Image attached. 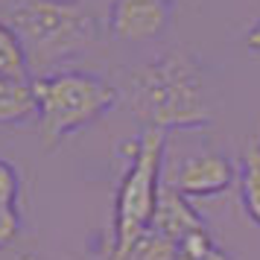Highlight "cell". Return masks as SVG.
Returning a JSON list of instances; mask_svg holds the SVG:
<instances>
[{"label":"cell","mask_w":260,"mask_h":260,"mask_svg":"<svg viewBox=\"0 0 260 260\" xmlns=\"http://www.w3.org/2000/svg\"><path fill=\"white\" fill-rule=\"evenodd\" d=\"M21 234V213L18 205H0V248L12 246Z\"/></svg>","instance_id":"14"},{"label":"cell","mask_w":260,"mask_h":260,"mask_svg":"<svg viewBox=\"0 0 260 260\" xmlns=\"http://www.w3.org/2000/svg\"><path fill=\"white\" fill-rule=\"evenodd\" d=\"M240 202H243V211H246L248 222L260 228V152L257 143H248L243 158H240Z\"/></svg>","instance_id":"9"},{"label":"cell","mask_w":260,"mask_h":260,"mask_svg":"<svg viewBox=\"0 0 260 260\" xmlns=\"http://www.w3.org/2000/svg\"><path fill=\"white\" fill-rule=\"evenodd\" d=\"M0 76L18 79V82H32V71L26 64L21 38L15 36V29L3 18H0Z\"/></svg>","instance_id":"10"},{"label":"cell","mask_w":260,"mask_h":260,"mask_svg":"<svg viewBox=\"0 0 260 260\" xmlns=\"http://www.w3.org/2000/svg\"><path fill=\"white\" fill-rule=\"evenodd\" d=\"M202 228H208V222H205L202 213L190 205L187 196H181L173 184H164V187H161V196H158V208H155L149 231L167 237V240H173L178 246L187 234L202 231Z\"/></svg>","instance_id":"7"},{"label":"cell","mask_w":260,"mask_h":260,"mask_svg":"<svg viewBox=\"0 0 260 260\" xmlns=\"http://www.w3.org/2000/svg\"><path fill=\"white\" fill-rule=\"evenodd\" d=\"M129 260H176V243L155 231H146L132 248Z\"/></svg>","instance_id":"12"},{"label":"cell","mask_w":260,"mask_h":260,"mask_svg":"<svg viewBox=\"0 0 260 260\" xmlns=\"http://www.w3.org/2000/svg\"><path fill=\"white\" fill-rule=\"evenodd\" d=\"M167 132L143 129L141 138L132 143L129 170L120 178L114 199V240L106 260H129L132 248L138 246L152 225L158 196H161V173H164Z\"/></svg>","instance_id":"4"},{"label":"cell","mask_w":260,"mask_h":260,"mask_svg":"<svg viewBox=\"0 0 260 260\" xmlns=\"http://www.w3.org/2000/svg\"><path fill=\"white\" fill-rule=\"evenodd\" d=\"M237 176H240V167L225 152L199 149L178 161V170L170 184L187 199H208V196H219L225 190H231Z\"/></svg>","instance_id":"5"},{"label":"cell","mask_w":260,"mask_h":260,"mask_svg":"<svg viewBox=\"0 0 260 260\" xmlns=\"http://www.w3.org/2000/svg\"><path fill=\"white\" fill-rule=\"evenodd\" d=\"M29 85L38 108V132L47 146L88 129L120 100V91L108 79L85 71H53L32 76Z\"/></svg>","instance_id":"3"},{"label":"cell","mask_w":260,"mask_h":260,"mask_svg":"<svg viewBox=\"0 0 260 260\" xmlns=\"http://www.w3.org/2000/svg\"><path fill=\"white\" fill-rule=\"evenodd\" d=\"M176 260H231V257H228V251H222L213 243L211 231L202 228V231L187 234L176 246Z\"/></svg>","instance_id":"11"},{"label":"cell","mask_w":260,"mask_h":260,"mask_svg":"<svg viewBox=\"0 0 260 260\" xmlns=\"http://www.w3.org/2000/svg\"><path fill=\"white\" fill-rule=\"evenodd\" d=\"M3 21L21 38L36 76L59 71L64 61L91 50L103 26L79 0H15L6 6Z\"/></svg>","instance_id":"2"},{"label":"cell","mask_w":260,"mask_h":260,"mask_svg":"<svg viewBox=\"0 0 260 260\" xmlns=\"http://www.w3.org/2000/svg\"><path fill=\"white\" fill-rule=\"evenodd\" d=\"M21 196V176L12 161L0 158V205H18Z\"/></svg>","instance_id":"13"},{"label":"cell","mask_w":260,"mask_h":260,"mask_svg":"<svg viewBox=\"0 0 260 260\" xmlns=\"http://www.w3.org/2000/svg\"><path fill=\"white\" fill-rule=\"evenodd\" d=\"M21 260H36V257H32V254H24V257H21Z\"/></svg>","instance_id":"16"},{"label":"cell","mask_w":260,"mask_h":260,"mask_svg":"<svg viewBox=\"0 0 260 260\" xmlns=\"http://www.w3.org/2000/svg\"><path fill=\"white\" fill-rule=\"evenodd\" d=\"M79 3H82V6H85V9H88L91 15H94L100 24L106 26L108 12H111V3H114V0H79Z\"/></svg>","instance_id":"15"},{"label":"cell","mask_w":260,"mask_h":260,"mask_svg":"<svg viewBox=\"0 0 260 260\" xmlns=\"http://www.w3.org/2000/svg\"><path fill=\"white\" fill-rule=\"evenodd\" d=\"M257 152H260V141H257Z\"/></svg>","instance_id":"17"},{"label":"cell","mask_w":260,"mask_h":260,"mask_svg":"<svg viewBox=\"0 0 260 260\" xmlns=\"http://www.w3.org/2000/svg\"><path fill=\"white\" fill-rule=\"evenodd\" d=\"M176 0H114L106 29L111 38L126 44L155 41L167 32L173 21Z\"/></svg>","instance_id":"6"},{"label":"cell","mask_w":260,"mask_h":260,"mask_svg":"<svg viewBox=\"0 0 260 260\" xmlns=\"http://www.w3.org/2000/svg\"><path fill=\"white\" fill-rule=\"evenodd\" d=\"M123 100L146 129H205L213 123V94L202 61L170 47L129 71Z\"/></svg>","instance_id":"1"},{"label":"cell","mask_w":260,"mask_h":260,"mask_svg":"<svg viewBox=\"0 0 260 260\" xmlns=\"http://www.w3.org/2000/svg\"><path fill=\"white\" fill-rule=\"evenodd\" d=\"M38 114L32 85L0 76V126H18Z\"/></svg>","instance_id":"8"}]
</instances>
